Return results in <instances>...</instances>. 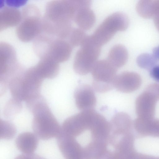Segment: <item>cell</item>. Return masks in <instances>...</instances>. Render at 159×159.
Returning a JSON list of instances; mask_svg holds the SVG:
<instances>
[{"label":"cell","mask_w":159,"mask_h":159,"mask_svg":"<svg viewBox=\"0 0 159 159\" xmlns=\"http://www.w3.org/2000/svg\"><path fill=\"white\" fill-rule=\"evenodd\" d=\"M16 132V129L12 123L0 119V139H10L13 138Z\"/></svg>","instance_id":"ffe728a7"},{"label":"cell","mask_w":159,"mask_h":159,"mask_svg":"<svg viewBox=\"0 0 159 159\" xmlns=\"http://www.w3.org/2000/svg\"><path fill=\"white\" fill-rule=\"evenodd\" d=\"M77 107L82 111L93 109L96 99L92 88L87 84H82L76 89L74 93Z\"/></svg>","instance_id":"8fae6325"},{"label":"cell","mask_w":159,"mask_h":159,"mask_svg":"<svg viewBox=\"0 0 159 159\" xmlns=\"http://www.w3.org/2000/svg\"><path fill=\"white\" fill-rule=\"evenodd\" d=\"M23 68L19 64L14 48L4 42L0 43V89L7 90L11 79Z\"/></svg>","instance_id":"ba28073f"},{"label":"cell","mask_w":159,"mask_h":159,"mask_svg":"<svg viewBox=\"0 0 159 159\" xmlns=\"http://www.w3.org/2000/svg\"><path fill=\"white\" fill-rule=\"evenodd\" d=\"M128 57L127 50L121 44L116 45L109 51L107 60L115 67L118 68L125 65Z\"/></svg>","instance_id":"2e32d148"},{"label":"cell","mask_w":159,"mask_h":159,"mask_svg":"<svg viewBox=\"0 0 159 159\" xmlns=\"http://www.w3.org/2000/svg\"><path fill=\"white\" fill-rule=\"evenodd\" d=\"M72 47L69 42L64 39L46 35L38 43L37 56L40 59L47 58L58 63L63 62L70 57Z\"/></svg>","instance_id":"5b68a950"},{"label":"cell","mask_w":159,"mask_h":159,"mask_svg":"<svg viewBox=\"0 0 159 159\" xmlns=\"http://www.w3.org/2000/svg\"><path fill=\"white\" fill-rule=\"evenodd\" d=\"M153 55L157 60H159V46L153 49Z\"/></svg>","instance_id":"d4e9b609"},{"label":"cell","mask_w":159,"mask_h":159,"mask_svg":"<svg viewBox=\"0 0 159 159\" xmlns=\"http://www.w3.org/2000/svg\"><path fill=\"white\" fill-rule=\"evenodd\" d=\"M138 14L141 17L148 19L156 14L154 0H140L136 6Z\"/></svg>","instance_id":"ac0fdd59"},{"label":"cell","mask_w":159,"mask_h":159,"mask_svg":"<svg viewBox=\"0 0 159 159\" xmlns=\"http://www.w3.org/2000/svg\"><path fill=\"white\" fill-rule=\"evenodd\" d=\"M110 125L93 109L82 111L66 119L56 138L66 159L106 158Z\"/></svg>","instance_id":"6da1fadb"},{"label":"cell","mask_w":159,"mask_h":159,"mask_svg":"<svg viewBox=\"0 0 159 159\" xmlns=\"http://www.w3.org/2000/svg\"><path fill=\"white\" fill-rule=\"evenodd\" d=\"M22 106L21 101L12 97L5 104L3 111L4 117L12 119L21 111Z\"/></svg>","instance_id":"d6986e66"},{"label":"cell","mask_w":159,"mask_h":159,"mask_svg":"<svg viewBox=\"0 0 159 159\" xmlns=\"http://www.w3.org/2000/svg\"><path fill=\"white\" fill-rule=\"evenodd\" d=\"M43 80L33 66L23 69L12 77L9 82L8 89L12 97L26 102L41 94Z\"/></svg>","instance_id":"277c9868"},{"label":"cell","mask_w":159,"mask_h":159,"mask_svg":"<svg viewBox=\"0 0 159 159\" xmlns=\"http://www.w3.org/2000/svg\"><path fill=\"white\" fill-rule=\"evenodd\" d=\"M41 30L38 26L23 25L17 29V37L21 41L26 43L34 40L41 33Z\"/></svg>","instance_id":"e0dca14e"},{"label":"cell","mask_w":159,"mask_h":159,"mask_svg":"<svg viewBox=\"0 0 159 159\" xmlns=\"http://www.w3.org/2000/svg\"><path fill=\"white\" fill-rule=\"evenodd\" d=\"M39 143L38 138L30 132L22 133L18 135L15 141V145L20 152L25 154H33Z\"/></svg>","instance_id":"4fadbf2b"},{"label":"cell","mask_w":159,"mask_h":159,"mask_svg":"<svg viewBox=\"0 0 159 159\" xmlns=\"http://www.w3.org/2000/svg\"><path fill=\"white\" fill-rule=\"evenodd\" d=\"M141 78L137 73L133 72H124L117 75L114 88L124 93H130L137 90L140 86Z\"/></svg>","instance_id":"7c38bea8"},{"label":"cell","mask_w":159,"mask_h":159,"mask_svg":"<svg viewBox=\"0 0 159 159\" xmlns=\"http://www.w3.org/2000/svg\"><path fill=\"white\" fill-rule=\"evenodd\" d=\"M153 17L154 25L159 32V14Z\"/></svg>","instance_id":"484cf974"},{"label":"cell","mask_w":159,"mask_h":159,"mask_svg":"<svg viewBox=\"0 0 159 159\" xmlns=\"http://www.w3.org/2000/svg\"><path fill=\"white\" fill-rule=\"evenodd\" d=\"M158 100L159 98L154 93L146 89L135 100V110L137 117L149 119L155 117Z\"/></svg>","instance_id":"30bf717a"},{"label":"cell","mask_w":159,"mask_h":159,"mask_svg":"<svg viewBox=\"0 0 159 159\" xmlns=\"http://www.w3.org/2000/svg\"><path fill=\"white\" fill-rule=\"evenodd\" d=\"M101 46L90 36H88L76 53L73 68L76 73L81 75L91 71L100 55Z\"/></svg>","instance_id":"52a82bcc"},{"label":"cell","mask_w":159,"mask_h":159,"mask_svg":"<svg viewBox=\"0 0 159 159\" xmlns=\"http://www.w3.org/2000/svg\"><path fill=\"white\" fill-rule=\"evenodd\" d=\"M110 123L106 159H133L138 156L132 124L122 117H114Z\"/></svg>","instance_id":"7a4b0ae2"},{"label":"cell","mask_w":159,"mask_h":159,"mask_svg":"<svg viewBox=\"0 0 159 159\" xmlns=\"http://www.w3.org/2000/svg\"><path fill=\"white\" fill-rule=\"evenodd\" d=\"M90 7L80 9L76 13L74 19L79 28L84 30L91 29L95 22V15Z\"/></svg>","instance_id":"9a60e30c"},{"label":"cell","mask_w":159,"mask_h":159,"mask_svg":"<svg viewBox=\"0 0 159 159\" xmlns=\"http://www.w3.org/2000/svg\"><path fill=\"white\" fill-rule=\"evenodd\" d=\"M84 31L79 28L72 30L68 37L69 42L72 47L82 44L87 36Z\"/></svg>","instance_id":"7402d4cb"},{"label":"cell","mask_w":159,"mask_h":159,"mask_svg":"<svg viewBox=\"0 0 159 159\" xmlns=\"http://www.w3.org/2000/svg\"><path fill=\"white\" fill-rule=\"evenodd\" d=\"M26 105L33 115L32 128L38 138L43 140L57 138L61 127L42 96L29 101Z\"/></svg>","instance_id":"3957f363"},{"label":"cell","mask_w":159,"mask_h":159,"mask_svg":"<svg viewBox=\"0 0 159 159\" xmlns=\"http://www.w3.org/2000/svg\"><path fill=\"white\" fill-rule=\"evenodd\" d=\"M149 73L152 78L159 82V65L156 64L151 68Z\"/></svg>","instance_id":"cb8c5ba5"},{"label":"cell","mask_w":159,"mask_h":159,"mask_svg":"<svg viewBox=\"0 0 159 159\" xmlns=\"http://www.w3.org/2000/svg\"><path fill=\"white\" fill-rule=\"evenodd\" d=\"M157 61L153 54L147 53L141 54L137 58V63L139 67L148 70L157 64Z\"/></svg>","instance_id":"44dd1931"},{"label":"cell","mask_w":159,"mask_h":159,"mask_svg":"<svg viewBox=\"0 0 159 159\" xmlns=\"http://www.w3.org/2000/svg\"><path fill=\"white\" fill-rule=\"evenodd\" d=\"M129 25V19L125 14L120 12L114 13L105 19L91 36L102 46L109 42L117 31L126 30Z\"/></svg>","instance_id":"8992f818"},{"label":"cell","mask_w":159,"mask_h":159,"mask_svg":"<svg viewBox=\"0 0 159 159\" xmlns=\"http://www.w3.org/2000/svg\"><path fill=\"white\" fill-rule=\"evenodd\" d=\"M7 6L12 8H19L25 5L28 0H3Z\"/></svg>","instance_id":"603a6c76"},{"label":"cell","mask_w":159,"mask_h":159,"mask_svg":"<svg viewBox=\"0 0 159 159\" xmlns=\"http://www.w3.org/2000/svg\"><path fill=\"white\" fill-rule=\"evenodd\" d=\"M34 66L38 73L44 79H53L59 72V63L49 59H40Z\"/></svg>","instance_id":"5bb4252c"},{"label":"cell","mask_w":159,"mask_h":159,"mask_svg":"<svg viewBox=\"0 0 159 159\" xmlns=\"http://www.w3.org/2000/svg\"><path fill=\"white\" fill-rule=\"evenodd\" d=\"M117 69L107 60L97 61L91 71L94 89L104 93L114 88Z\"/></svg>","instance_id":"9c48e42d"}]
</instances>
